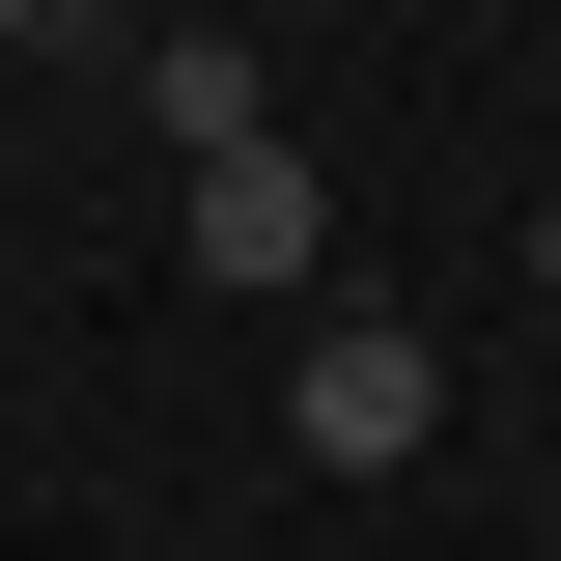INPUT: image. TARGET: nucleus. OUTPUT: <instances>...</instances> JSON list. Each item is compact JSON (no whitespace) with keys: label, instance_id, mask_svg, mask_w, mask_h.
Masks as SVG:
<instances>
[{"label":"nucleus","instance_id":"nucleus-3","mask_svg":"<svg viewBox=\"0 0 561 561\" xmlns=\"http://www.w3.org/2000/svg\"><path fill=\"white\" fill-rule=\"evenodd\" d=\"M0 57H28V0H0Z\"/></svg>","mask_w":561,"mask_h":561},{"label":"nucleus","instance_id":"nucleus-2","mask_svg":"<svg viewBox=\"0 0 561 561\" xmlns=\"http://www.w3.org/2000/svg\"><path fill=\"white\" fill-rule=\"evenodd\" d=\"M169 253H197V280H309V253H337L309 140H197V169H169Z\"/></svg>","mask_w":561,"mask_h":561},{"label":"nucleus","instance_id":"nucleus-1","mask_svg":"<svg viewBox=\"0 0 561 561\" xmlns=\"http://www.w3.org/2000/svg\"><path fill=\"white\" fill-rule=\"evenodd\" d=\"M280 421H309V478H421V449H449V337H393V309H337Z\"/></svg>","mask_w":561,"mask_h":561}]
</instances>
